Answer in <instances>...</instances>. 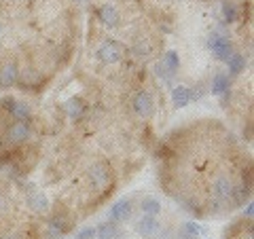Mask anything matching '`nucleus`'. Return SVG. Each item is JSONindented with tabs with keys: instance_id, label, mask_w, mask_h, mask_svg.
<instances>
[{
	"instance_id": "2eb2a0df",
	"label": "nucleus",
	"mask_w": 254,
	"mask_h": 239,
	"mask_svg": "<svg viewBox=\"0 0 254 239\" xmlns=\"http://www.w3.org/2000/svg\"><path fill=\"white\" fill-rule=\"evenodd\" d=\"M95 239H123V231L117 222L106 220L95 227Z\"/></svg>"
},
{
	"instance_id": "412c9836",
	"label": "nucleus",
	"mask_w": 254,
	"mask_h": 239,
	"mask_svg": "<svg viewBox=\"0 0 254 239\" xmlns=\"http://www.w3.org/2000/svg\"><path fill=\"white\" fill-rule=\"evenodd\" d=\"M155 72H157V76H159V78H161V81H165V83H170V78L174 76V74L170 72V70H168V68H165V63H163L161 60H159V61L155 63Z\"/></svg>"
},
{
	"instance_id": "6e6552de",
	"label": "nucleus",
	"mask_w": 254,
	"mask_h": 239,
	"mask_svg": "<svg viewBox=\"0 0 254 239\" xmlns=\"http://www.w3.org/2000/svg\"><path fill=\"white\" fill-rule=\"evenodd\" d=\"M133 216V199L125 197L121 201H117L110 205V212H108V220L117 222V225H123Z\"/></svg>"
},
{
	"instance_id": "a211bd4d",
	"label": "nucleus",
	"mask_w": 254,
	"mask_h": 239,
	"mask_svg": "<svg viewBox=\"0 0 254 239\" xmlns=\"http://www.w3.org/2000/svg\"><path fill=\"white\" fill-rule=\"evenodd\" d=\"M140 212L142 214H146V216H159L161 214V210H163V205H161V201H159L157 197H153V195H144L140 199Z\"/></svg>"
},
{
	"instance_id": "1a4fd4ad",
	"label": "nucleus",
	"mask_w": 254,
	"mask_h": 239,
	"mask_svg": "<svg viewBox=\"0 0 254 239\" xmlns=\"http://www.w3.org/2000/svg\"><path fill=\"white\" fill-rule=\"evenodd\" d=\"M161 220L157 216H146V214H142L136 222V233L142 237V239H157L159 231H161Z\"/></svg>"
},
{
	"instance_id": "f8f14e48",
	"label": "nucleus",
	"mask_w": 254,
	"mask_h": 239,
	"mask_svg": "<svg viewBox=\"0 0 254 239\" xmlns=\"http://www.w3.org/2000/svg\"><path fill=\"white\" fill-rule=\"evenodd\" d=\"M64 110H66L70 121H83V119L89 115V104H87L83 98H72L64 104Z\"/></svg>"
},
{
	"instance_id": "dca6fc26",
	"label": "nucleus",
	"mask_w": 254,
	"mask_h": 239,
	"mask_svg": "<svg viewBox=\"0 0 254 239\" xmlns=\"http://www.w3.org/2000/svg\"><path fill=\"white\" fill-rule=\"evenodd\" d=\"M172 104L176 108H187L190 104V87L174 85L172 87Z\"/></svg>"
},
{
	"instance_id": "4468645a",
	"label": "nucleus",
	"mask_w": 254,
	"mask_h": 239,
	"mask_svg": "<svg viewBox=\"0 0 254 239\" xmlns=\"http://www.w3.org/2000/svg\"><path fill=\"white\" fill-rule=\"evenodd\" d=\"M233 87V78L229 76L227 72H216L212 76V81H210V87L208 89L212 91V95H216V98H220L222 93H227L229 89Z\"/></svg>"
},
{
	"instance_id": "a878e982",
	"label": "nucleus",
	"mask_w": 254,
	"mask_h": 239,
	"mask_svg": "<svg viewBox=\"0 0 254 239\" xmlns=\"http://www.w3.org/2000/svg\"><path fill=\"white\" fill-rule=\"evenodd\" d=\"M4 119H9V117H6V115L2 113V110H0V121H4Z\"/></svg>"
},
{
	"instance_id": "ddd939ff",
	"label": "nucleus",
	"mask_w": 254,
	"mask_h": 239,
	"mask_svg": "<svg viewBox=\"0 0 254 239\" xmlns=\"http://www.w3.org/2000/svg\"><path fill=\"white\" fill-rule=\"evenodd\" d=\"M220 15H222V23H227V26H233V23H237L242 19V6H240V2H235V0H222Z\"/></svg>"
},
{
	"instance_id": "f257e3e1",
	"label": "nucleus",
	"mask_w": 254,
	"mask_h": 239,
	"mask_svg": "<svg viewBox=\"0 0 254 239\" xmlns=\"http://www.w3.org/2000/svg\"><path fill=\"white\" fill-rule=\"evenodd\" d=\"M131 113L136 115L140 121H153L157 113V100L148 89H138L131 98Z\"/></svg>"
},
{
	"instance_id": "423d86ee",
	"label": "nucleus",
	"mask_w": 254,
	"mask_h": 239,
	"mask_svg": "<svg viewBox=\"0 0 254 239\" xmlns=\"http://www.w3.org/2000/svg\"><path fill=\"white\" fill-rule=\"evenodd\" d=\"M95 17L100 19L102 26H106V28H117V26H121V21H123V11L119 9L117 2L104 0V2L98 4V9H95Z\"/></svg>"
},
{
	"instance_id": "9b49d317",
	"label": "nucleus",
	"mask_w": 254,
	"mask_h": 239,
	"mask_svg": "<svg viewBox=\"0 0 254 239\" xmlns=\"http://www.w3.org/2000/svg\"><path fill=\"white\" fill-rule=\"evenodd\" d=\"M6 117L13 119V121H28L32 123L34 119V110H32V104H28L26 100H13V104L9 108Z\"/></svg>"
},
{
	"instance_id": "0eeeda50",
	"label": "nucleus",
	"mask_w": 254,
	"mask_h": 239,
	"mask_svg": "<svg viewBox=\"0 0 254 239\" xmlns=\"http://www.w3.org/2000/svg\"><path fill=\"white\" fill-rule=\"evenodd\" d=\"M19 61L15 58H2L0 60V91H9L17 83Z\"/></svg>"
},
{
	"instance_id": "b1692460",
	"label": "nucleus",
	"mask_w": 254,
	"mask_h": 239,
	"mask_svg": "<svg viewBox=\"0 0 254 239\" xmlns=\"http://www.w3.org/2000/svg\"><path fill=\"white\" fill-rule=\"evenodd\" d=\"M157 239H176V231L174 229H161L159 231V235Z\"/></svg>"
},
{
	"instance_id": "20e7f679",
	"label": "nucleus",
	"mask_w": 254,
	"mask_h": 239,
	"mask_svg": "<svg viewBox=\"0 0 254 239\" xmlns=\"http://www.w3.org/2000/svg\"><path fill=\"white\" fill-rule=\"evenodd\" d=\"M47 227L55 229L62 235H68L70 231L76 227V216L72 214V210L66 208V205H64V208H53L51 214L47 216Z\"/></svg>"
},
{
	"instance_id": "4be33fe9",
	"label": "nucleus",
	"mask_w": 254,
	"mask_h": 239,
	"mask_svg": "<svg viewBox=\"0 0 254 239\" xmlns=\"http://www.w3.org/2000/svg\"><path fill=\"white\" fill-rule=\"evenodd\" d=\"M205 91H208V87H205L203 83H197L193 89H190V102H193V100H201L205 95Z\"/></svg>"
},
{
	"instance_id": "6ab92c4d",
	"label": "nucleus",
	"mask_w": 254,
	"mask_h": 239,
	"mask_svg": "<svg viewBox=\"0 0 254 239\" xmlns=\"http://www.w3.org/2000/svg\"><path fill=\"white\" fill-rule=\"evenodd\" d=\"M201 233H205V229L201 225H197V222H185L178 229L176 239H199Z\"/></svg>"
},
{
	"instance_id": "f3484780",
	"label": "nucleus",
	"mask_w": 254,
	"mask_h": 239,
	"mask_svg": "<svg viewBox=\"0 0 254 239\" xmlns=\"http://www.w3.org/2000/svg\"><path fill=\"white\" fill-rule=\"evenodd\" d=\"M227 70H229V76H240L242 72H244V70H246V55L242 53V51H233V55H231V58H229L227 61Z\"/></svg>"
},
{
	"instance_id": "39448f33",
	"label": "nucleus",
	"mask_w": 254,
	"mask_h": 239,
	"mask_svg": "<svg viewBox=\"0 0 254 239\" xmlns=\"http://www.w3.org/2000/svg\"><path fill=\"white\" fill-rule=\"evenodd\" d=\"M23 201H26L28 210L34 214V216H47V214L51 212L49 199H47V195L36 186H26L23 188Z\"/></svg>"
},
{
	"instance_id": "f03ea898",
	"label": "nucleus",
	"mask_w": 254,
	"mask_h": 239,
	"mask_svg": "<svg viewBox=\"0 0 254 239\" xmlns=\"http://www.w3.org/2000/svg\"><path fill=\"white\" fill-rule=\"evenodd\" d=\"M127 53H129L127 45L117 41V38H110V41H106L98 51H95V58L104 63V66H117V63H121L125 60Z\"/></svg>"
},
{
	"instance_id": "aec40b11",
	"label": "nucleus",
	"mask_w": 254,
	"mask_h": 239,
	"mask_svg": "<svg viewBox=\"0 0 254 239\" xmlns=\"http://www.w3.org/2000/svg\"><path fill=\"white\" fill-rule=\"evenodd\" d=\"M161 61L165 63V68H168L172 74H176L178 70H180V55H178L176 51H165L163 58H161Z\"/></svg>"
},
{
	"instance_id": "9d476101",
	"label": "nucleus",
	"mask_w": 254,
	"mask_h": 239,
	"mask_svg": "<svg viewBox=\"0 0 254 239\" xmlns=\"http://www.w3.org/2000/svg\"><path fill=\"white\" fill-rule=\"evenodd\" d=\"M11 199L6 195L4 184H0V239L9 233V225H11Z\"/></svg>"
},
{
	"instance_id": "7ed1b4c3",
	"label": "nucleus",
	"mask_w": 254,
	"mask_h": 239,
	"mask_svg": "<svg viewBox=\"0 0 254 239\" xmlns=\"http://www.w3.org/2000/svg\"><path fill=\"white\" fill-rule=\"evenodd\" d=\"M205 45H208V49L212 51L214 60H216V61H222V63H225L229 58H231L233 51H235V47H233V43H231V38H227V36L222 34V32H218V30L210 32Z\"/></svg>"
},
{
	"instance_id": "393cba45",
	"label": "nucleus",
	"mask_w": 254,
	"mask_h": 239,
	"mask_svg": "<svg viewBox=\"0 0 254 239\" xmlns=\"http://www.w3.org/2000/svg\"><path fill=\"white\" fill-rule=\"evenodd\" d=\"M252 212H254V205H252V201H248L246 203V210H244V218L252 220Z\"/></svg>"
},
{
	"instance_id": "5701e85b",
	"label": "nucleus",
	"mask_w": 254,
	"mask_h": 239,
	"mask_svg": "<svg viewBox=\"0 0 254 239\" xmlns=\"http://www.w3.org/2000/svg\"><path fill=\"white\" fill-rule=\"evenodd\" d=\"M76 239H95V227H85L76 231Z\"/></svg>"
}]
</instances>
